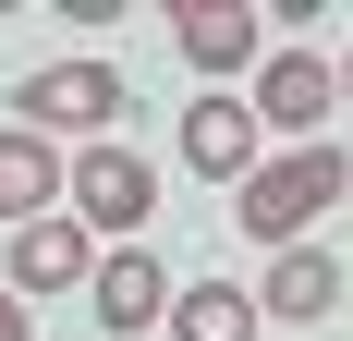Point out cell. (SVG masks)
Listing matches in <instances>:
<instances>
[{
    "label": "cell",
    "instance_id": "obj_1",
    "mask_svg": "<svg viewBox=\"0 0 353 341\" xmlns=\"http://www.w3.org/2000/svg\"><path fill=\"white\" fill-rule=\"evenodd\" d=\"M341 195H353V159L317 135V146H292V159H256L232 220H244L256 244H281V256H292V244H305V220H317V207H341Z\"/></svg>",
    "mask_w": 353,
    "mask_h": 341
},
{
    "label": "cell",
    "instance_id": "obj_2",
    "mask_svg": "<svg viewBox=\"0 0 353 341\" xmlns=\"http://www.w3.org/2000/svg\"><path fill=\"white\" fill-rule=\"evenodd\" d=\"M61 195H73V220H98V232L134 244V232H146V207H159V170H146L134 146H85V159L61 170Z\"/></svg>",
    "mask_w": 353,
    "mask_h": 341
},
{
    "label": "cell",
    "instance_id": "obj_3",
    "mask_svg": "<svg viewBox=\"0 0 353 341\" xmlns=\"http://www.w3.org/2000/svg\"><path fill=\"white\" fill-rule=\"evenodd\" d=\"M329 98H341V73L317 61V49H268V61H256V135H305L317 146V122H329Z\"/></svg>",
    "mask_w": 353,
    "mask_h": 341
},
{
    "label": "cell",
    "instance_id": "obj_4",
    "mask_svg": "<svg viewBox=\"0 0 353 341\" xmlns=\"http://www.w3.org/2000/svg\"><path fill=\"white\" fill-rule=\"evenodd\" d=\"M25 135H98L110 110H122V73L110 61H49V73H25Z\"/></svg>",
    "mask_w": 353,
    "mask_h": 341
},
{
    "label": "cell",
    "instance_id": "obj_5",
    "mask_svg": "<svg viewBox=\"0 0 353 341\" xmlns=\"http://www.w3.org/2000/svg\"><path fill=\"white\" fill-rule=\"evenodd\" d=\"M85 269H98L85 256V220H61V207L12 232V293H85Z\"/></svg>",
    "mask_w": 353,
    "mask_h": 341
},
{
    "label": "cell",
    "instance_id": "obj_6",
    "mask_svg": "<svg viewBox=\"0 0 353 341\" xmlns=\"http://www.w3.org/2000/svg\"><path fill=\"white\" fill-rule=\"evenodd\" d=\"M85 305H98L110 329H159V317H171V280H159V256H146V244H122V256H98V269H85Z\"/></svg>",
    "mask_w": 353,
    "mask_h": 341
},
{
    "label": "cell",
    "instance_id": "obj_7",
    "mask_svg": "<svg viewBox=\"0 0 353 341\" xmlns=\"http://www.w3.org/2000/svg\"><path fill=\"white\" fill-rule=\"evenodd\" d=\"M171 37H183V61H195V73H244L256 49H268V25H256L244 0H183Z\"/></svg>",
    "mask_w": 353,
    "mask_h": 341
},
{
    "label": "cell",
    "instance_id": "obj_8",
    "mask_svg": "<svg viewBox=\"0 0 353 341\" xmlns=\"http://www.w3.org/2000/svg\"><path fill=\"white\" fill-rule=\"evenodd\" d=\"M183 159L208 170V183H244V170H256V110H244V98L183 110Z\"/></svg>",
    "mask_w": 353,
    "mask_h": 341
},
{
    "label": "cell",
    "instance_id": "obj_9",
    "mask_svg": "<svg viewBox=\"0 0 353 341\" xmlns=\"http://www.w3.org/2000/svg\"><path fill=\"white\" fill-rule=\"evenodd\" d=\"M49 195H61V159H49V135L0 122V220L25 232V220H49Z\"/></svg>",
    "mask_w": 353,
    "mask_h": 341
},
{
    "label": "cell",
    "instance_id": "obj_10",
    "mask_svg": "<svg viewBox=\"0 0 353 341\" xmlns=\"http://www.w3.org/2000/svg\"><path fill=\"white\" fill-rule=\"evenodd\" d=\"M329 305H341V269H329L317 244H292L281 269H268V293H256V317H305V329H317Z\"/></svg>",
    "mask_w": 353,
    "mask_h": 341
},
{
    "label": "cell",
    "instance_id": "obj_11",
    "mask_svg": "<svg viewBox=\"0 0 353 341\" xmlns=\"http://www.w3.org/2000/svg\"><path fill=\"white\" fill-rule=\"evenodd\" d=\"M171 341H256V293H232V280L171 293Z\"/></svg>",
    "mask_w": 353,
    "mask_h": 341
},
{
    "label": "cell",
    "instance_id": "obj_12",
    "mask_svg": "<svg viewBox=\"0 0 353 341\" xmlns=\"http://www.w3.org/2000/svg\"><path fill=\"white\" fill-rule=\"evenodd\" d=\"M25 317H37V305H25V293H0V341H25Z\"/></svg>",
    "mask_w": 353,
    "mask_h": 341
},
{
    "label": "cell",
    "instance_id": "obj_13",
    "mask_svg": "<svg viewBox=\"0 0 353 341\" xmlns=\"http://www.w3.org/2000/svg\"><path fill=\"white\" fill-rule=\"evenodd\" d=\"M341 86H353V61H341Z\"/></svg>",
    "mask_w": 353,
    "mask_h": 341
}]
</instances>
